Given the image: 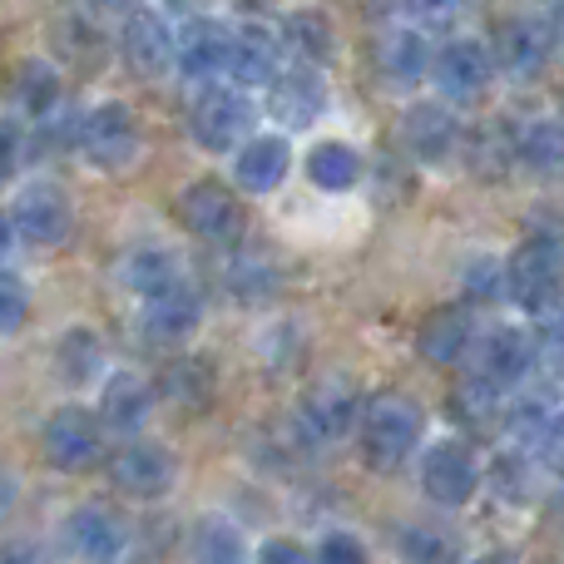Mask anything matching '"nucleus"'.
I'll list each match as a JSON object with an SVG mask.
<instances>
[{"mask_svg":"<svg viewBox=\"0 0 564 564\" xmlns=\"http://www.w3.org/2000/svg\"><path fill=\"white\" fill-rule=\"evenodd\" d=\"M431 45L421 30H397V35L387 40V50H381V65H387V75L397 79V85H416L421 75L431 69Z\"/></svg>","mask_w":564,"mask_h":564,"instance_id":"nucleus-31","label":"nucleus"},{"mask_svg":"<svg viewBox=\"0 0 564 564\" xmlns=\"http://www.w3.org/2000/svg\"><path fill=\"white\" fill-rule=\"evenodd\" d=\"M119 55H124L129 75L139 79H159L174 69V30L164 15L154 10H129L124 35H119Z\"/></svg>","mask_w":564,"mask_h":564,"instance_id":"nucleus-15","label":"nucleus"},{"mask_svg":"<svg viewBox=\"0 0 564 564\" xmlns=\"http://www.w3.org/2000/svg\"><path fill=\"white\" fill-rule=\"evenodd\" d=\"M10 224L25 238L30 248H59L75 234V208H69V194L55 184H30L20 188L15 208H10Z\"/></svg>","mask_w":564,"mask_h":564,"instance_id":"nucleus-10","label":"nucleus"},{"mask_svg":"<svg viewBox=\"0 0 564 564\" xmlns=\"http://www.w3.org/2000/svg\"><path fill=\"white\" fill-rule=\"evenodd\" d=\"M154 416V387L134 371H115L105 377V397H99V421L105 431H119V436H134V431L149 426Z\"/></svg>","mask_w":564,"mask_h":564,"instance_id":"nucleus-20","label":"nucleus"},{"mask_svg":"<svg viewBox=\"0 0 564 564\" xmlns=\"http://www.w3.org/2000/svg\"><path fill=\"white\" fill-rule=\"evenodd\" d=\"M361 451H367L371 470H397L411 451L421 446V406L401 391H381V397L361 401Z\"/></svg>","mask_w":564,"mask_h":564,"instance_id":"nucleus-1","label":"nucleus"},{"mask_svg":"<svg viewBox=\"0 0 564 564\" xmlns=\"http://www.w3.org/2000/svg\"><path fill=\"white\" fill-rule=\"evenodd\" d=\"M164 397L174 406H204L214 397V367L204 357H178L174 367L164 371Z\"/></svg>","mask_w":564,"mask_h":564,"instance_id":"nucleus-32","label":"nucleus"},{"mask_svg":"<svg viewBox=\"0 0 564 564\" xmlns=\"http://www.w3.org/2000/svg\"><path fill=\"white\" fill-rule=\"evenodd\" d=\"M15 164H20V134L6 124V119H0V184L15 174Z\"/></svg>","mask_w":564,"mask_h":564,"instance_id":"nucleus-40","label":"nucleus"},{"mask_svg":"<svg viewBox=\"0 0 564 564\" xmlns=\"http://www.w3.org/2000/svg\"><path fill=\"white\" fill-rule=\"evenodd\" d=\"M401 555L411 564H451L456 560V545H451L441 530H406V535H401Z\"/></svg>","mask_w":564,"mask_h":564,"instance_id":"nucleus-35","label":"nucleus"},{"mask_svg":"<svg viewBox=\"0 0 564 564\" xmlns=\"http://www.w3.org/2000/svg\"><path fill=\"white\" fill-rule=\"evenodd\" d=\"M476 490H480V466H476V456H470V446H460V441H436V446H426V456H421V496H426L431 506L460 510L476 500Z\"/></svg>","mask_w":564,"mask_h":564,"instance_id":"nucleus-8","label":"nucleus"},{"mask_svg":"<svg viewBox=\"0 0 564 564\" xmlns=\"http://www.w3.org/2000/svg\"><path fill=\"white\" fill-rule=\"evenodd\" d=\"M535 357H540V347H535V337H530L525 327H490L486 337H480V371H476V381L500 397V391L520 387V381L530 377Z\"/></svg>","mask_w":564,"mask_h":564,"instance_id":"nucleus-14","label":"nucleus"},{"mask_svg":"<svg viewBox=\"0 0 564 564\" xmlns=\"http://www.w3.org/2000/svg\"><path fill=\"white\" fill-rule=\"evenodd\" d=\"M516 159L535 178H564V119H530L516 134Z\"/></svg>","mask_w":564,"mask_h":564,"instance_id":"nucleus-24","label":"nucleus"},{"mask_svg":"<svg viewBox=\"0 0 564 564\" xmlns=\"http://www.w3.org/2000/svg\"><path fill=\"white\" fill-rule=\"evenodd\" d=\"M65 545H69V555H79L85 564H109L124 550V525L105 506H79L65 520Z\"/></svg>","mask_w":564,"mask_h":564,"instance_id":"nucleus-21","label":"nucleus"},{"mask_svg":"<svg viewBox=\"0 0 564 564\" xmlns=\"http://www.w3.org/2000/svg\"><path fill=\"white\" fill-rule=\"evenodd\" d=\"M178 218H184L188 234L214 248H228L243 238V204H238V194L228 184H218V178L188 184L184 194H178Z\"/></svg>","mask_w":564,"mask_h":564,"instance_id":"nucleus-5","label":"nucleus"},{"mask_svg":"<svg viewBox=\"0 0 564 564\" xmlns=\"http://www.w3.org/2000/svg\"><path fill=\"white\" fill-rule=\"evenodd\" d=\"M75 144H79V154H85L89 169H99V174H124V169L139 159L144 129H139L134 109L109 99V105H95L85 119H79Z\"/></svg>","mask_w":564,"mask_h":564,"instance_id":"nucleus-2","label":"nucleus"},{"mask_svg":"<svg viewBox=\"0 0 564 564\" xmlns=\"http://www.w3.org/2000/svg\"><path fill=\"white\" fill-rule=\"evenodd\" d=\"M550 45L555 40H550L545 20H535V15L510 20L496 40V69H506L510 79H535L550 65Z\"/></svg>","mask_w":564,"mask_h":564,"instance_id":"nucleus-19","label":"nucleus"},{"mask_svg":"<svg viewBox=\"0 0 564 564\" xmlns=\"http://www.w3.org/2000/svg\"><path fill=\"white\" fill-rule=\"evenodd\" d=\"M460 6L466 0H406L411 20H421V25H451L460 15Z\"/></svg>","mask_w":564,"mask_h":564,"instance_id":"nucleus-38","label":"nucleus"},{"mask_svg":"<svg viewBox=\"0 0 564 564\" xmlns=\"http://www.w3.org/2000/svg\"><path fill=\"white\" fill-rule=\"evenodd\" d=\"M55 371L69 387H89V381L105 377V341L95 327H69L55 347Z\"/></svg>","mask_w":564,"mask_h":564,"instance_id":"nucleus-25","label":"nucleus"},{"mask_svg":"<svg viewBox=\"0 0 564 564\" xmlns=\"http://www.w3.org/2000/svg\"><path fill=\"white\" fill-rule=\"evenodd\" d=\"M466 159L480 178H496V174H506V164L516 159V139H510L506 124H480L476 134L466 139Z\"/></svg>","mask_w":564,"mask_h":564,"instance_id":"nucleus-33","label":"nucleus"},{"mask_svg":"<svg viewBox=\"0 0 564 564\" xmlns=\"http://www.w3.org/2000/svg\"><path fill=\"white\" fill-rule=\"evenodd\" d=\"M292 169V149L282 134H253L243 149H238L234 178L248 188V194H273V188L288 178Z\"/></svg>","mask_w":564,"mask_h":564,"instance_id":"nucleus-22","label":"nucleus"},{"mask_svg":"<svg viewBox=\"0 0 564 564\" xmlns=\"http://www.w3.org/2000/svg\"><path fill=\"white\" fill-rule=\"evenodd\" d=\"M25 317H30V288L15 273H6V268H0V337L20 332V327H25Z\"/></svg>","mask_w":564,"mask_h":564,"instance_id":"nucleus-34","label":"nucleus"},{"mask_svg":"<svg viewBox=\"0 0 564 564\" xmlns=\"http://www.w3.org/2000/svg\"><path fill=\"white\" fill-rule=\"evenodd\" d=\"M139 0H89V10H99V15H124V10H134Z\"/></svg>","mask_w":564,"mask_h":564,"instance_id":"nucleus-42","label":"nucleus"},{"mask_svg":"<svg viewBox=\"0 0 564 564\" xmlns=\"http://www.w3.org/2000/svg\"><path fill=\"white\" fill-rule=\"evenodd\" d=\"M188 550H194V564H248V545H243V535H238V525H228V520H218V516L198 520Z\"/></svg>","mask_w":564,"mask_h":564,"instance_id":"nucleus-30","label":"nucleus"},{"mask_svg":"<svg viewBox=\"0 0 564 564\" xmlns=\"http://www.w3.org/2000/svg\"><path fill=\"white\" fill-rule=\"evenodd\" d=\"M10 95H15L20 115H30V119L55 115V105H59V75H55V65H45V59H25Z\"/></svg>","mask_w":564,"mask_h":564,"instance_id":"nucleus-27","label":"nucleus"},{"mask_svg":"<svg viewBox=\"0 0 564 564\" xmlns=\"http://www.w3.org/2000/svg\"><path fill=\"white\" fill-rule=\"evenodd\" d=\"M0 564H40V550L30 540H6L0 545Z\"/></svg>","mask_w":564,"mask_h":564,"instance_id":"nucleus-41","label":"nucleus"},{"mask_svg":"<svg viewBox=\"0 0 564 564\" xmlns=\"http://www.w3.org/2000/svg\"><path fill=\"white\" fill-rule=\"evenodd\" d=\"M258 564H312L307 550L292 545V540H268L263 550H258Z\"/></svg>","mask_w":564,"mask_h":564,"instance_id":"nucleus-39","label":"nucleus"},{"mask_svg":"<svg viewBox=\"0 0 564 564\" xmlns=\"http://www.w3.org/2000/svg\"><path fill=\"white\" fill-rule=\"evenodd\" d=\"M282 75V40L268 25L234 30V59H228V79L238 89H268Z\"/></svg>","mask_w":564,"mask_h":564,"instance_id":"nucleus-18","label":"nucleus"},{"mask_svg":"<svg viewBox=\"0 0 564 564\" xmlns=\"http://www.w3.org/2000/svg\"><path fill=\"white\" fill-rule=\"evenodd\" d=\"M198 322H204V297L188 278L149 292L144 307H139V332H144L149 347H184L198 332Z\"/></svg>","mask_w":564,"mask_h":564,"instance_id":"nucleus-6","label":"nucleus"},{"mask_svg":"<svg viewBox=\"0 0 564 564\" xmlns=\"http://www.w3.org/2000/svg\"><path fill=\"white\" fill-rule=\"evenodd\" d=\"M228 59H234V30L214 15H194L184 30L174 35V65L188 79H204L214 85L218 75H228Z\"/></svg>","mask_w":564,"mask_h":564,"instance_id":"nucleus-12","label":"nucleus"},{"mask_svg":"<svg viewBox=\"0 0 564 564\" xmlns=\"http://www.w3.org/2000/svg\"><path fill=\"white\" fill-rule=\"evenodd\" d=\"M119 278H124L139 297H149V292L184 278V268H178V258L169 253V248H134V253L124 258V268H119Z\"/></svg>","mask_w":564,"mask_h":564,"instance_id":"nucleus-28","label":"nucleus"},{"mask_svg":"<svg viewBox=\"0 0 564 564\" xmlns=\"http://www.w3.org/2000/svg\"><path fill=\"white\" fill-rule=\"evenodd\" d=\"M268 109L288 129H307L312 119L327 109V85H322L317 65H292L268 85Z\"/></svg>","mask_w":564,"mask_h":564,"instance_id":"nucleus-17","label":"nucleus"},{"mask_svg":"<svg viewBox=\"0 0 564 564\" xmlns=\"http://www.w3.org/2000/svg\"><path fill=\"white\" fill-rule=\"evenodd\" d=\"M282 45L302 59V65H322L332 55V25L317 15V10H292L282 20Z\"/></svg>","mask_w":564,"mask_h":564,"instance_id":"nucleus-29","label":"nucleus"},{"mask_svg":"<svg viewBox=\"0 0 564 564\" xmlns=\"http://www.w3.org/2000/svg\"><path fill=\"white\" fill-rule=\"evenodd\" d=\"M15 224H10V218H0V258H10V248H15Z\"/></svg>","mask_w":564,"mask_h":564,"instance_id":"nucleus-43","label":"nucleus"},{"mask_svg":"<svg viewBox=\"0 0 564 564\" xmlns=\"http://www.w3.org/2000/svg\"><path fill=\"white\" fill-rule=\"evenodd\" d=\"M535 456L550 476L564 480V411H555V416L545 421V431L535 436Z\"/></svg>","mask_w":564,"mask_h":564,"instance_id":"nucleus-36","label":"nucleus"},{"mask_svg":"<svg viewBox=\"0 0 564 564\" xmlns=\"http://www.w3.org/2000/svg\"><path fill=\"white\" fill-rule=\"evenodd\" d=\"M109 480H115V490L129 500H159L174 486V456H169L159 441L129 436L124 446L109 456Z\"/></svg>","mask_w":564,"mask_h":564,"instance_id":"nucleus-11","label":"nucleus"},{"mask_svg":"<svg viewBox=\"0 0 564 564\" xmlns=\"http://www.w3.org/2000/svg\"><path fill=\"white\" fill-rule=\"evenodd\" d=\"M317 564H371V560H367V545L351 530H332L317 545Z\"/></svg>","mask_w":564,"mask_h":564,"instance_id":"nucleus-37","label":"nucleus"},{"mask_svg":"<svg viewBox=\"0 0 564 564\" xmlns=\"http://www.w3.org/2000/svg\"><path fill=\"white\" fill-rule=\"evenodd\" d=\"M357 421H361V397L347 377L317 381V387L302 397V411H297V426L307 431L312 441H322V446H327V441H341Z\"/></svg>","mask_w":564,"mask_h":564,"instance_id":"nucleus-13","label":"nucleus"},{"mask_svg":"<svg viewBox=\"0 0 564 564\" xmlns=\"http://www.w3.org/2000/svg\"><path fill=\"white\" fill-rule=\"evenodd\" d=\"M506 297L520 312H550L564 297V248L555 238H525L506 258Z\"/></svg>","mask_w":564,"mask_h":564,"instance_id":"nucleus-3","label":"nucleus"},{"mask_svg":"<svg viewBox=\"0 0 564 564\" xmlns=\"http://www.w3.org/2000/svg\"><path fill=\"white\" fill-rule=\"evenodd\" d=\"M470 564H516L510 555H480V560H470Z\"/></svg>","mask_w":564,"mask_h":564,"instance_id":"nucleus-45","label":"nucleus"},{"mask_svg":"<svg viewBox=\"0 0 564 564\" xmlns=\"http://www.w3.org/2000/svg\"><path fill=\"white\" fill-rule=\"evenodd\" d=\"M307 178L322 194H347L361 178V154L351 144H341V139H322L307 154Z\"/></svg>","mask_w":564,"mask_h":564,"instance_id":"nucleus-26","label":"nucleus"},{"mask_svg":"<svg viewBox=\"0 0 564 564\" xmlns=\"http://www.w3.org/2000/svg\"><path fill=\"white\" fill-rule=\"evenodd\" d=\"M476 341V317L466 307H436L416 332V347L426 361L436 367H451V361L466 357V347Z\"/></svg>","mask_w":564,"mask_h":564,"instance_id":"nucleus-23","label":"nucleus"},{"mask_svg":"<svg viewBox=\"0 0 564 564\" xmlns=\"http://www.w3.org/2000/svg\"><path fill=\"white\" fill-rule=\"evenodd\" d=\"M560 317H564V312H560Z\"/></svg>","mask_w":564,"mask_h":564,"instance_id":"nucleus-46","label":"nucleus"},{"mask_svg":"<svg viewBox=\"0 0 564 564\" xmlns=\"http://www.w3.org/2000/svg\"><path fill=\"white\" fill-rule=\"evenodd\" d=\"M188 134L198 139V149L208 154H228V149H243L253 139V105L238 85H204V95L188 109Z\"/></svg>","mask_w":564,"mask_h":564,"instance_id":"nucleus-4","label":"nucleus"},{"mask_svg":"<svg viewBox=\"0 0 564 564\" xmlns=\"http://www.w3.org/2000/svg\"><path fill=\"white\" fill-rule=\"evenodd\" d=\"M401 144L421 164H446L460 149V124L446 105H411L401 119Z\"/></svg>","mask_w":564,"mask_h":564,"instance_id":"nucleus-16","label":"nucleus"},{"mask_svg":"<svg viewBox=\"0 0 564 564\" xmlns=\"http://www.w3.org/2000/svg\"><path fill=\"white\" fill-rule=\"evenodd\" d=\"M10 500H15V480H6V476H0V516H6V510H10Z\"/></svg>","mask_w":564,"mask_h":564,"instance_id":"nucleus-44","label":"nucleus"},{"mask_svg":"<svg viewBox=\"0 0 564 564\" xmlns=\"http://www.w3.org/2000/svg\"><path fill=\"white\" fill-rule=\"evenodd\" d=\"M40 451L55 470H89L105 451V421L85 406H59L50 411L45 431H40Z\"/></svg>","mask_w":564,"mask_h":564,"instance_id":"nucleus-7","label":"nucleus"},{"mask_svg":"<svg viewBox=\"0 0 564 564\" xmlns=\"http://www.w3.org/2000/svg\"><path fill=\"white\" fill-rule=\"evenodd\" d=\"M431 75H436V85L446 99L470 105V99H480L490 89V79H496V50L476 35H460V40H451V45L436 50Z\"/></svg>","mask_w":564,"mask_h":564,"instance_id":"nucleus-9","label":"nucleus"}]
</instances>
